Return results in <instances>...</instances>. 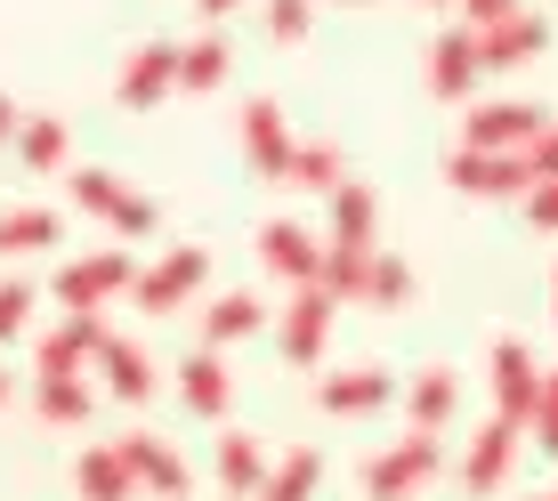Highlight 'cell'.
Here are the masks:
<instances>
[{
  "label": "cell",
  "mask_w": 558,
  "mask_h": 501,
  "mask_svg": "<svg viewBox=\"0 0 558 501\" xmlns=\"http://www.w3.org/2000/svg\"><path fill=\"white\" fill-rule=\"evenodd\" d=\"M65 186H73V210H89V219H98V227H113L122 243H146L154 227H162L154 195H138V186H130L122 170H98V162H82Z\"/></svg>",
  "instance_id": "cell-1"
},
{
  "label": "cell",
  "mask_w": 558,
  "mask_h": 501,
  "mask_svg": "<svg viewBox=\"0 0 558 501\" xmlns=\"http://www.w3.org/2000/svg\"><path fill=\"white\" fill-rule=\"evenodd\" d=\"M130 283H138V259L113 243V250H82V259L57 267V276H49V300L65 307V316H98V307H106V300H122Z\"/></svg>",
  "instance_id": "cell-2"
},
{
  "label": "cell",
  "mask_w": 558,
  "mask_h": 501,
  "mask_svg": "<svg viewBox=\"0 0 558 501\" xmlns=\"http://www.w3.org/2000/svg\"><path fill=\"white\" fill-rule=\"evenodd\" d=\"M356 477H364V493H373V501H413V493L437 477V437H429V429H405L397 445L364 453Z\"/></svg>",
  "instance_id": "cell-3"
},
{
  "label": "cell",
  "mask_w": 558,
  "mask_h": 501,
  "mask_svg": "<svg viewBox=\"0 0 558 501\" xmlns=\"http://www.w3.org/2000/svg\"><path fill=\"white\" fill-rule=\"evenodd\" d=\"M203 283H210V250H203V243H179V250H162L154 267H138L130 300H138V316H179Z\"/></svg>",
  "instance_id": "cell-4"
},
{
  "label": "cell",
  "mask_w": 558,
  "mask_h": 501,
  "mask_svg": "<svg viewBox=\"0 0 558 501\" xmlns=\"http://www.w3.org/2000/svg\"><path fill=\"white\" fill-rule=\"evenodd\" d=\"M332 316H340V300L324 292V283H300L292 300H283V316H276V349L292 372H307V364H324V349H332Z\"/></svg>",
  "instance_id": "cell-5"
},
{
  "label": "cell",
  "mask_w": 558,
  "mask_h": 501,
  "mask_svg": "<svg viewBox=\"0 0 558 501\" xmlns=\"http://www.w3.org/2000/svg\"><path fill=\"white\" fill-rule=\"evenodd\" d=\"M486 389H494V420H510V429H526V420H534V396H543V364H534L526 340H494V356H486Z\"/></svg>",
  "instance_id": "cell-6"
},
{
  "label": "cell",
  "mask_w": 558,
  "mask_h": 501,
  "mask_svg": "<svg viewBox=\"0 0 558 501\" xmlns=\"http://www.w3.org/2000/svg\"><path fill=\"white\" fill-rule=\"evenodd\" d=\"M543 122H550V113L534 98H477L470 122H461V146H477V154H526V138Z\"/></svg>",
  "instance_id": "cell-7"
},
{
  "label": "cell",
  "mask_w": 558,
  "mask_h": 501,
  "mask_svg": "<svg viewBox=\"0 0 558 501\" xmlns=\"http://www.w3.org/2000/svg\"><path fill=\"white\" fill-rule=\"evenodd\" d=\"M477 82H486V65H477V33L470 25L429 33V49H421V89H429V98H477Z\"/></svg>",
  "instance_id": "cell-8"
},
{
  "label": "cell",
  "mask_w": 558,
  "mask_h": 501,
  "mask_svg": "<svg viewBox=\"0 0 558 501\" xmlns=\"http://www.w3.org/2000/svg\"><path fill=\"white\" fill-rule=\"evenodd\" d=\"M162 98H179V41H138L113 73V106L130 113H154Z\"/></svg>",
  "instance_id": "cell-9"
},
{
  "label": "cell",
  "mask_w": 558,
  "mask_h": 501,
  "mask_svg": "<svg viewBox=\"0 0 558 501\" xmlns=\"http://www.w3.org/2000/svg\"><path fill=\"white\" fill-rule=\"evenodd\" d=\"M235 146H243V162L259 170L267 186H283V162H292V122H283V106L276 98H243V113H235Z\"/></svg>",
  "instance_id": "cell-10"
},
{
  "label": "cell",
  "mask_w": 558,
  "mask_h": 501,
  "mask_svg": "<svg viewBox=\"0 0 558 501\" xmlns=\"http://www.w3.org/2000/svg\"><path fill=\"white\" fill-rule=\"evenodd\" d=\"M446 179L470 203H526L534 170H526V154H477V146H461L453 162H446Z\"/></svg>",
  "instance_id": "cell-11"
},
{
  "label": "cell",
  "mask_w": 558,
  "mask_h": 501,
  "mask_svg": "<svg viewBox=\"0 0 558 501\" xmlns=\"http://www.w3.org/2000/svg\"><path fill=\"white\" fill-rule=\"evenodd\" d=\"M470 33H477V65L486 73H518V65H534V57L550 49V16L543 9H518L502 25H470Z\"/></svg>",
  "instance_id": "cell-12"
},
{
  "label": "cell",
  "mask_w": 558,
  "mask_h": 501,
  "mask_svg": "<svg viewBox=\"0 0 558 501\" xmlns=\"http://www.w3.org/2000/svg\"><path fill=\"white\" fill-rule=\"evenodd\" d=\"M98 349H106V307H98V316L49 323L41 349H33V380H73V372H89V356H98Z\"/></svg>",
  "instance_id": "cell-13"
},
{
  "label": "cell",
  "mask_w": 558,
  "mask_h": 501,
  "mask_svg": "<svg viewBox=\"0 0 558 501\" xmlns=\"http://www.w3.org/2000/svg\"><path fill=\"white\" fill-rule=\"evenodd\" d=\"M518 437L526 429H510V420H486V429L470 437V453H461V493H502L510 486V469H518Z\"/></svg>",
  "instance_id": "cell-14"
},
{
  "label": "cell",
  "mask_w": 558,
  "mask_h": 501,
  "mask_svg": "<svg viewBox=\"0 0 558 501\" xmlns=\"http://www.w3.org/2000/svg\"><path fill=\"white\" fill-rule=\"evenodd\" d=\"M259 259H267V276H283L300 292V283H316V267H324V235H307L300 219H267L259 227Z\"/></svg>",
  "instance_id": "cell-15"
},
{
  "label": "cell",
  "mask_w": 558,
  "mask_h": 501,
  "mask_svg": "<svg viewBox=\"0 0 558 501\" xmlns=\"http://www.w3.org/2000/svg\"><path fill=\"white\" fill-rule=\"evenodd\" d=\"M113 445H122L130 477H138V493H154V501H186V461L170 453L154 429H130V437H113Z\"/></svg>",
  "instance_id": "cell-16"
},
{
  "label": "cell",
  "mask_w": 558,
  "mask_h": 501,
  "mask_svg": "<svg viewBox=\"0 0 558 501\" xmlns=\"http://www.w3.org/2000/svg\"><path fill=\"white\" fill-rule=\"evenodd\" d=\"M324 203H332V235H324L332 250H380V195L364 179H340Z\"/></svg>",
  "instance_id": "cell-17"
},
{
  "label": "cell",
  "mask_w": 558,
  "mask_h": 501,
  "mask_svg": "<svg viewBox=\"0 0 558 501\" xmlns=\"http://www.w3.org/2000/svg\"><path fill=\"white\" fill-rule=\"evenodd\" d=\"M389 396H397V380L380 372V364H349V372L316 380V404H324L332 420H364V413H380Z\"/></svg>",
  "instance_id": "cell-18"
},
{
  "label": "cell",
  "mask_w": 558,
  "mask_h": 501,
  "mask_svg": "<svg viewBox=\"0 0 558 501\" xmlns=\"http://www.w3.org/2000/svg\"><path fill=\"white\" fill-rule=\"evenodd\" d=\"M89 364H98V389H106L113 404H146V396H154V356L138 349V340H113V332H106V349L89 356Z\"/></svg>",
  "instance_id": "cell-19"
},
{
  "label": "cell",
  "mask_w": 558,
  "mask_h": 501,
  "mask_svg": "<svg viewBox=\"0 0 558 501\" xmlns=\"http://www.w3.org/2000/svg\"><path fill=\"white\" fill-rule=\"evenodd\" d=\"M210 469H219L227 501H259V486H267V469H276V461H267V445H259L252 429H227L219 453H210Z\"/></svg>",
  "instance_id": "cell-20"
},
{
  "label": "cell",
  "mask_w": 558,
  "mask_h": 501,
  "mask_svg": "<svg viewBox=\"0 0 558 501\" xmlns=\"http://www.w3.org/2000/svg\"><path fill=\"white\" fill-rule=\"evenodd\" d=\"M227 73H235V41H227L219 25L195 33V41H179V89H186V98H210V89H227Z\"/></svg>",
  "instance_id": "cell-21"
},
{
  "label": "cell",
  "mask_w": 558,
  "mask_h": 501,
  "mask_svg": "<svg viewBox=\"0 0 558 501\" xmlns=\"http://www.w3.org/2000/svg\"><path fill=\"white\" fill-rule=\"evenodd\" d=\"M179 404H186V413H203V420H227V404H235V380H227L219 349H195V356L179 364Z\"/></svg>",
  "instance_id": "cell-22"
},
{
  "label": "cell",
  "mask_w": 558,
  "mask_h": 501,
  "mask_svg": "<svg viewBox=\"0 0 558 501\" xmlns=\"http://www.w3.org/2000/svg\"><path fill=\"white\" fill-rule=\"evenodd\" d=\"M73 493H82V501H138V477H130L122 445H82V461H73Z\"/></svg>",
  "instance_id": "cell-23"
},
{
  "label": "cell",
  "mask_w": 558,
  "mask_h": 501,
  "mask_svg": "<svg viewBox=\"0 0 558 501\" xmlns=\"http://www.w3.org/2000/svg\"><path fill=\"white\" fill-rule=\"evenodd\" d=\"M9 146H16V162H25L33 179H49V170H65V162H73V130L57 122V113H25Z\"/></svg>",
  "instance_id": "cell-24"
},
{
  "label": "cell",
  "mask_w": 558,
  "mask_h": 501,
  "mask_svg": "<svg viewBox=\"0 0 558 501\" xmlns=\"http://www.w3.org/2000/svg\"><path fill=\"white\" fill-rule=\"evenodd\" d=\"M340 179H349V154L332 138H300L292 162H283V186H292V195H332Z\"/></svg>",
  "instance_id": "cell-25"
},
{
  "label": "cell",
  "mask_w": 558,
  "mask_h": 501,
  "mask_svg": "<svg viewBox=\"0 0 558 501\" xmlns=\"http://www.w3.org/2000/svg\"><path fill=\"white\" fill-rule=\"evenodd\" d=\"M405 413H413V429L446 437V420L461 413V380L446 372V364H429V372H413V389H405Z\"/></svg>",
  "instance_id": "cell-26"
},
{
  "label": "cell",
  "mask_w": 558,
  "mask_h": 501,
  "mask_svg": "<svg viewBox=\"0 0 558 501\" xmlns=\"http://www.w3.org/2000/svg\"><path fill=\"white\" fill-rule=\"evenodd\" d=\"M267 323V307H259V292H219L203 307V349H235V340H252Z\"/></svg>",
  "instance_id": "cell-27"
},
{
  "label": "cell",
  "mask_w": 558,
  "mask_h": 501,
  "mask_svg": "<svg viewBox=\"0 0 558 501\" xmlns=\"http://www.w3.org/2000/svg\"><path fill=\"white\" fill-rule=\"evenodd\" d=\"M65 243V219L41 203H16V210H0V259H16V250H57Z\"/></svg>",
  "instance_id": "cell-28"
},
{
  "label": "cell",
  "mask_w": 558,
  "mask_h": 501,
  "mask_svg": "<svg viewBox=\"0 0 558 501\" xmlns=\"http://www.w3.org/2000/svg\"><path fill=\"white\" fill-rule=\"evenodd\" d=\"M33 413H41L49 429H82V420L98 413V389H89L82 372L73 380H33Z\"/></svg>",
  "instance_id": "cell-29"
},
{
  "label": "cell",
  "mask_w": 558,
  "mask_h": 501,
  "mask_svg": "<svg viewBox=\"0 0 558 501\" xmlns=\"http://www.w3.org/2000/svg\"><path fill=\"white\" fill-rule=\"evenodd\" d=\"M316 493H324V453L316 445H292L259 486V501H316Z\"/></svg>",
  "instance_id": "cell-30"
},
{
  "label": "cell",
  "mask_w": 558,
  "mask_h": 501,
  "mask_svg": "<svg viewBox=\"0 0 558 501\" xmlns=\"http://www.w3.org/2000/svg\"><path fill=\"white\" fill-rule=\"evenodd\" d=\"M364 300H373V307H413V259H405V250H373V267H364Z\"/></svg>",
  "instance_id": "cell-31"
},
{
  "label": "cell",
  "mask_w": 558,
  "mask_h": 501,
  "mask_svg": "<svg viewBox=\"0 0 558 501\" xmlns=\"http://www.w3.org/2000/svg\"><path fill=\"white\" fill-rule=\"evenodd\" d=\"M364 267H373V250H332V243H324L316 283H324L332 300H364Z\"/></svg>",
  "instance_id": "cell-32"
},
{
  "label": "cell",
  "mask_w": 558,
  "mask_h": 501,
  "mask_svg": "<svg viewBox=\"0 0 558 501\" xmlns=\"http://www.w3.org/2000/svg\"><path fill=\"white\" fill-rule=\"evenodd\" d=\"M259 16H267V41H307L316 33V0H259Z\"/></svg>",
  "instance_id": "cell-33"
},
{
  "label": "cell",
  "mask_w": 558,
  "mask_h": 501,
  "mask_svg": "<svg viewBox=\"0 0 558 501\" xmlns=\"http://www.w3.org/2000/svg\"><path fill=\"white\" fill-rule=\"evenodd\" d=\"M33 300H41V292H33L25 276H0V340H16L33 323Z\"/></svg>",
  "instance_id": "cell-34"
},
{
  "label": "cell",
  "mask_w": 558,
  "mask_h": 501,
  "mask_svg": "<svg viewBox=\"0 0 558 501\" xmlns=\"http://www.w3.org/2000/svg\"><path fill=\"white\" fill-rule=\"evenodd\" d=\"M526 437L543 445L550 461H558V364L543 372V396H534V420H526Z\"/></svg>",
  "instance_id": "cell-35"
},
{
  "label": "cell",
  "mask_w": 558,
  "mask_h": 501,
  "mask_svg": "<svg viewBox=\"0 0 558 501\" xmlns=\"http://www.w3.org/2000/svg\"><path fill=\"white\" fill-rule=\"evenodd\" d=\"M526 170H534V186L558 179V122H543V130L526 138Z\"/></svg>",
  "instance_id": "cell-36"
},
{
  "label": "cell",
  "mask_w": 558,
  "mask_h": 501,
  "mask_svg": "<svg viewBox=\"0 0 558 501\" xmlns=\"http://www.w3.org/2000/svg\"><path fill=\"white\" fill-rule=\"evenodd\" d=\"M526 227H543V235H558V179L526 186Z\"/></svg>",
  "instance_id": "cell-37"
},
{
  "label": "cell",
  "mask_w": 558,
  "mask_h": 501,
  "mask_svg": "<svg viewBox=\"0 0 558 501\" xmlns=\"http://www.w3.org/2000/svg\"><path fill=\"white\" fill-rule=\"evenodd\" d=\"M518 9H526V0H461V25H502Z\"/></svg>",
  "instance_id": "cell-38"
},
{
  "label": "cell",
  "mask_w": 558,
  "mask_h": 501,
  "mask_svg": "<svg viewBox=\"0 0 558 501\" xmlns=\"http://www.w3.org/2000/svg\"><path fill=\"white\" fill-rule=\"evenodd\" d=\"M195 9H203V25H227V16H235V9H252V0H195Z\"/></svg>",
  "instance_id": "cell-39"
},
{
  "label": "cell",
  "mask_w": 558,
  "mask_h": 501,
  "mask_svg": "<svg viewBox=\"0 0 558 501\" xmlns=\"http://www.w3.org/2000/svg\"><path fill=\"white\" fill-rule=\"evenodd\" d=\"M16 122H25V113H16V98H9V89H0V146L16 138Z\"/></svg>",
  "instance_id": "cell-40"
},
{
  "label": "cell",
  "mask_w": 558,
  "mask_h": 501,
  "mask_svg": "<svg viewBox=\"0 0 558 501\" xmlns=\"http://www.w3.org/2000/svg\"><path fill=\"white\" fill-rule=\"evenodd\" d=\"M550 323H558V276H550Z\"/></svg>",
  "instance_id": "cell-41"
},
{
  "label": "cell",
  "mask_w": 558,
  "mask_h": 501,
  "mask_svg": "<svg viewBox=\"0 0 558 501\" xmlns=\"http://www.w3.org/2000/svg\"><path fill=\"white\" fill-rule=\"evenodd\" d=\"M0 404H9V372H0Z\"/></svg>",
  "instance_id": "cell-42"
},
{
  "label": "cell",
  "mask_w": 558,
  "mask_h": 501,
  "mask_svg": "<svg viewBox=\"0 0 558 501\" xmlns=\"http://www.w3.org/2000/svg\"><path fill=\"white\" fill-rule=\"evenodd\" d=\"M349 9H373V0H349Z\"/></svg>",
  "instance_id": "cell-43"
},
{
  "label": "cell",
  "mask_w": 558,
  "mask_h": 501,
  "mask_svg": "<svg viewBox=\"0 0 558 501\" xmlns=\"http://www.w3.org/2000/svg\"><path fill=\"white\" fill-rule=\"evenodd\" d=\"M429 9H446V0H429Z\"/></svg>",
  "instance_id": "cell-44"
},
{
  "label": "cell",
  "mask_w": 558,
  "mask_h": 501,
  "mask_svg": "<svg viewBox=\"0 0 558 501\" xmlns=\"http://www.w3.org/2000/svg\"><path fill=\"white\" fill-rule=\"evenodd\" d=\"M534 501H550V493H534Z\"/></svg>",
  "instance_id": "cell-45"
},
{
  "label": "cell",
  "mask_w": 558,
  "mask_h": 501,
  "mask_svg": "<svg viewBox=\"0 0 558 501\" xmlns=\"http://www.w3.org/2000/svg\"><path fill=\"white\" fill-rule=\"evenodd\" d=\"M550 501H558V493H550Z\"/></svg>",
  "instance_id": "cell-46"
}]
</instances>
